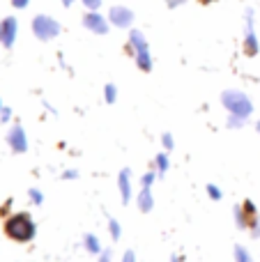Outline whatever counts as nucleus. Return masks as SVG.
<instances>
[{"instance_id":"16","label":"nucleus","mask_w":260,"mask_h":262,"mask_svg":"<svg viewBox=\"0 0 260 262\" xmlns=\"http://www.w3.org/2000/svg\"><path fill=\"white\" fill-rule=\"evenodd\" d=\"M233 255H235V262H256V260H253V255L249 253L244 246H240V244L233 249Z\"/></svg>"},{"instance_id":"5","label":"nucleus","mask_w":260,"mask_h":262,"mask_svg":"<svg viewBox=\"0 0 260 262\" xmlns=\"http://www.w3.org/2000/svg\"><path fill=\"white\" fill-rule=\"evenodd\" d=\"M242 49H244V55H249V58H253V55L260 53V41H258V35H256V26H253V9H247V12H244Z\"/></svg>"},{"instance_id":"21","label":"nucleus","mask_w":260,"mask_h":262,"mask_svg":"<svg viewBox=\"0 0 260 262\" xmlns=\"http://www.w3.org/2000/svg\"><path fill=\"white\" fill-rule=\"evenodd\" d=\"M228 129H242L244 124H247V120L244 118H237V115H228Z\"/></svg>"},{"instance_id":"27","label":"nucleus","mask_w":260,"mask_h":262,"mask_svg":"<svg viewBox=\"0 0 260 262\" xmlns=\"http://www.w3.org/2000/svg\"><path fill=\"white\" fill-rule=\"evenodd\" d=\"M242 205H244V207H247V212L251 214V216H258V207H256V203H253V200H249V198H247Z\"/></svg>"},{"instance_id":"17","label":"nucleus","mask_w":260,"mask_h":262,"mask_svg":"<svg viewBox=\"0 0 260 262\" xmlns=\"http://www.w3.org/2000/svg\"><path fill=\"white\" fill-rule=\"evenodd\" d=\"M104 101L106 104H115L118 101V88L113 83H106L104 85Z\"/></svg>"},{"instance_id":"4","label":"nucleus","mask_w":260,"mask_h":262,"mask_svg":"<svg viewBox=\"0 0 260 262\" xmlns=\"http://www.w3.org/2000/svg\"><path fill=\"white\" fill-rule=\"evenodd\" d=\"M30 28H32V35H35L39 41L55 39V37L60 35V30H62V28H60V23L55 21V18L46 16V14H37V16H32Z\"/></svg>"},{"instance_id":"18","label":"nucleus","mask_w":260,"mask_h":262,"mask_svg":"<svg viewBox=\"0 0 260 262\" xmlns=\"http://www.w3.org/2000/svg\"><path fill=\"white\" fill-rule=\"evenodd\" d=\"M157 177H159V175H157V170L152 168L150 172H145V175L141 177V186H143V189H152V184H155Z\"/></svg>"},{"instance_id":"35","label":"nucleus","mask_w":260,"mask_h":262,"mask_svg":"<svg viewBox=\"0 0 260 262\" xmlns=\"http://www.w3.org/2000/svg\"><path fill=\"white\" fill-rule=\"evenodd\" d=\"M256 131H258V134H260V120H258V122H256Z\"/></svg>"},{"instance_id":"29","label":"nucleus","mask_w":260,"mask_h":262,"mask_svg":"<svg viewBox=\"0 0 260 262\" xmlns=\"http://www.w3.org/2000/svg\"><path fill=\"white\" fill-rule=\"evenodd\" d=\"M9 3H12L14 9H26L30 5V0H9Z\"/></svg>"},{"instance_id":"6","label":"nucleus","mask_w":260,"mask_h":262,"mask_svg":"<svg viewBox=\"0 0 260 262\" xmlns=\"http://www.w3.org/2000/svg\"><path fill=\"white\" fill-rule=\"evenodd\" d=\"M106 18H109L111 26L127 30L134 23V12L129 7H124V5H113V7L109 9V14H106Z\"/></svg>"},{"instance_id":"7","label":"nucleus","mask_w":260,"mask_h":262,"mask_svg":"<svg viewBox=\"0 0 260 262\" xmlns=\"http://www.w3.org/2000/svg\"><path fill=\"white\" fill-rule=\"evenodd\" d=\"M16 37H18L16 16H5L3 21H0V46H3V49H12Z\"/></svg>"},{"instance_id":"2","label":"nucleus","mask_w":260,"mask_h":262,"mask_svg":"<svg viewBox=\"0 0 260 262\" xmlns=\"http://www.w3.org/2000/svg\"><path fill=\"white\" fill-rule=\"evenodd\" d=\"M127 53L134 55L136 67L141 72H152V53H150V44H147L145 35L141 30H129V39H127Z\"/></svg>"},{"instance_id":"34","label":"nucleus","mask_w":260,"mask_h":262,"mask_svg":"<svg viewBox=\"0 0 260 262\" xmlns=\"http://www.w3.org/2000/svg\"><path fill=\"white\" fill-rule=\"evenodd\" d=\"M203 5H212V3H216V0H201Z\"/></svg>"},{"instance_id":"22","label":"nucleus","mask_w":260,"mask_h":262,"mask_svg":"<svg viewBox=\"0 0 260 262\" xmlns=\"http://www.w3.org/2000/svg\"><path fill=\"white\" fill-rule=\"evenodd\" d=\"M161 145H164L166 152H170V149L175 147V138H173V134H168V131H166V134L161 136Z\"/></svg>"},{"instance_id":"14","label":"nucleus","mask_w":260,"mask_h":262,"mask_svg":"<svg viewBox=\"0 0 260 262\" xmlns=\"http://www.w3.org/2000/svg\"><path fill=\"white\" fill-rule=\"evenodd\" d=\"M152 168L157 170V175H166L168 172V168H170V159H168V152H159L155 159H152Z\"/></svg>"},{"instance_id":"13","label":"nucleus","mask_w":260,"mask_h":262,"mask_svg":"<svg viewBox=\"0 0 260 262\" xmlns=\"http://www.w3.org/2000/svg\"><path fill=\"white\" fill-rule=\"evenodd\" d=\"M83 249H85L90 255H95V258H97V255L101 253V249H104V246H101V242H99V237H97V235L85 232V235H83Z\"/></svg>"},{"instance_id":"3","label":"nucleus","mask_w":260,"mask_h":262,"mask_svg":"<svg viewBox=\"0 0 260 262\" xmlns=\"http://www.w3.org/2000/svg\"><path fill=\"white\" fill-rule=\"evenodd\" d=\"M221 106L228 111V115H237L244 120H249L253 113V101L242 90H224L221 92Z\"/></svg>"},{"instance_id":"24","label":"nucleus","mask_w":260,"mask_h":262,"mask_svg":"<svg viewBox=\"0 0 260 262\" xmlns=\"http://www.w3.org/2000/svg\"><path fill=\"white\" fill-rule=\"evenodd\" d=\"M113 260V249H101V253L97 255V262H111Z\"/></svg>"},{"instance_id":"8","label":"nucleus","mask_w":260,"mask_h":262,"mask_svg":"<svg viewBox=\"0 0 260 262\" xmlns=\"http://www.w3.org/2000/svg\"><path fill=\"white\" fill-rule=\"evenodd\" d=\"M7 145L14 154H26L28 152V136L21 124H14L7 131Z\"/></svg>"},{"instance_id":"26","label":"nucleus","mask_w":260,"mask_h":262,"mask_svg":"<svg viewBox=\"0 0 260 262\" xmlns=\"http://www.w3.org/2000/svg\"><path fill=\"white\" fill-rule=\"evenodd\" d=\"M249 232H251L253 239H258V237H260V216L253 219V223H251V228H249Z\"/></svg>"},{"instance_id":"1","label":"nucleus","mask_w":260,"mask_h":262,"mask_svg":"<svg viewBox=\"0 0 260 262\" xmlns=\"http://www.w3.org/2000/svg\"><path fill=\"white\" fill-rule=\"evenodd\" d=\"M3 230H5V235L12 242H16V244H28V242H32L37 235V223L28 212H16L5 219Z\"/></svg>"},{"instance_id":"19","label":"nucleus","mask_w":260,"mask_h":262,"mask_svg":"<svg viewBox=\"0 0 260 262\" xmlns=\"http://www.w3.org/2000/svg\"><path fill=\"white\" fill-rule=\"evenodd\" d=\"M28 198H30V203L37 205V207L44 203V193H41L39 189H28Z\"/></svg>"},{"instance_id":"12","label":"nucleus","mask_w":260,"mask_h":262,"mask_svg":"<svg viewBox=\"0 0 260 262\" xmlns=\"http://www.w3.org/2000/svg\"><path fill=\"white\" fill-rule=\"evenodd\" d=\"M136 205L143 214L152 212V209H155V195H152V189H143L141 186V191H138V195H136Z\"/></svg>"},{"instance_id":"11","label":"nucleus","mask_w":260,"mask_h":262,"mask_svg":"<svg viewBox=\"0 0 260 262\" xmlns=\"http://www.w3.org/2000/svg\"><path fill=\"white\" fill-rule=\"evenodd\" d=\"M233 219H235V226H237L240 230H249L251 223H253V219H258V216H251L244 205H235L233 207Z\"/></svg>"},{"instance_id":"23","label":"nucleus","mask_w":260,"mask_h":262,"mask_svg":"<svg viewBox=\"0 0 260 262\" xmlns=\"http://www.w3.org/2000/svg\"><path fill=\"white\" fill-rule=\"evenodd\" d=\"M81 3L88 12H99V7H101V0H81Z\"/></svg>"},{"instance_id":"33","label":"nucleus","mask_w":260,"mask_h":262,"mask_svg":"<svg viewBox=\"0 0 260 262\" xmlns=\"http://www.w3.org/2000/svg\"><path fill=\"white\" fill-rule=\"evenodd\" d=\"M60 3H62L64 7H72V5H74V0H60Z\"/></svg>"},{"instance_id":"30","label":"nucleus","mask_w":260,"mask_h":262,"mask_svg":"<svg viewBox=\"0 0 260 262\" xmlns=\"http://www.w3.org/2000/svg\"><path fill=\"white\" fill-rule=\"evenodd\" d=\"M166 5H168L170 9H178V7H182V5H187V0H166Z\"/></svg>"},{"instance_id":"25","label":"nucleus","mask_w":260,"mask_h":262,"mask_svg":"<svg viewBox=\"0 0 260 262\" xmlns=\"http://www.w3.org/2000/svg\"><path fill=\"white\" fill-rule=\"evenodd\" d=\"M12 108H9V106H3V111H0V122H3V124H7L9 122V120H12Z\"/></svg>"},{"instance_id":"10","label":"nucleus","mask_w":260,"mask_h":262,"mask_svg":"<svg viewBox=\"0 0 260 262\" xmlns=\"http://www.w3.org/2000/svg\"><path fill=\"white\" fill-rule=\"evenodd\" d=\"M118 189H120V200H122V205H129V200H132V195H134L132 170H129V168H122V170L118 172Z\"/></svg>"},{"instance_id":"15","label":"nucleus","mask_w":260,"mask_h":262,"mask_svg":"<svg viewBox=\"0 0 260 262\" xmlns=\"http://www.w3.org/2000/svg\"><path fill=\"white\" fill-rule=\"evenodd\" d=\"M109 232H111V239H113V242H120V237H122V226H120L118 219L109 216Z\"/></svg>"},{"instance_id":"31","label":"nucleus","mask_w":260,"mask_h":262,"mask_svg":"<svg viewBox=\"0 0 260 262\" xmlns=\"http://www.w3.org/2000/svg\"><path fill=\"white\" fill-rule=\"evenodd\" d=\"M122 262H136V253H134V251H124V253H122Z\"/></svg>"},{"instance_id":"9","label":"nucleus","mask_w":260,"mask_h":262,"mask_svg":"<svg viewBox=\"0 0 260 262\" xmlns=\"http://www.w3.org/2000/svg\"><path fill=\"white\" fill-rule=\"evenodd\" d=\"M109 18L101 16L99 12H85L83 14V28L90 30L92 35H106L109 32Z\"/></svg>"},{"instance_id":"28","label":"nucleus","mask_w":260,"mask_h":262,"mask_svg":"<svg viewBox=\"0 0 260 262\" xmlns=\"http://www.w3.org/2000/svg\"><path fill=\"white\" fill-rule=\"evenodd\" d=\"M60 177H62V180H78V170L76 168H69V170H64Z\"/></svg>"},{"instance_id":"32","label":"nucleus","mask_w":260,"mask_h":262,"mask_svg":"<svg viewBox=\"0 0 260 262\" xmlns=\"http://www.w3.org/2000/svg\"><path fill=\"white\" fill-rule=\"evenodd\" d=\"M170 262H184V255H178V253L170 255Z\"/></svg>"},{"instance_id":"20","label":"nucleus","mask_w":260,"mask_h":262,"mask_svg":"<svg viewBox=\"0 0 260 262\" xmlns=\"http://www.w3.org/2000/svg\"><path fill=\"white\" fill-rule=\"evenodd\" d=\"M205 191H207V195H210V200H221L224 198V191H221L216 184H207Z\"/></svg>"},{"instance_id":"36","label":"nucleus","mask_w":260,"mask_h":262,"mask_svg":"<svg viewBox=\"0 0 260 262\" xmlns=\"http://www.w3.org/2000/svg\"><path fill=\"white\" fill-rule=\"evenodd\" d=\"M3 106H5V104H3V99H0V111H3Z\"/></svg>"}]
</instances>
